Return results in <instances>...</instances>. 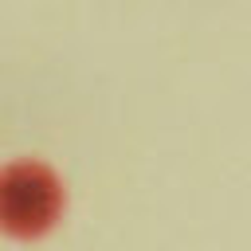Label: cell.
Wrapping results in <instances>:
<instances>
[{
  "label": "cell",
  "instance_id": "obj_1",
  "mask_svg": "<svg viewBox=\"0 0 251 251\" xmlns=\"http://www.w3.org/2000/svg\"><path fill=\"white\" fill-rule=\"evenodd\" d=\"M63 204L55 173L39 161H12L0 169V227L12 235L43 231Z\"/></svg>",
  "mask_w": 251,
  "mask_h": 251
}]
</instances>
